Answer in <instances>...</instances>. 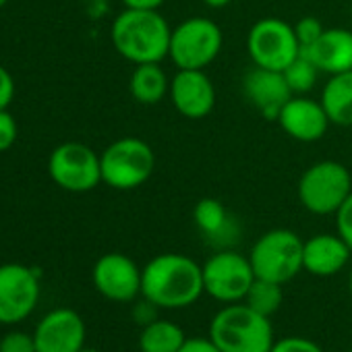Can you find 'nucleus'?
<instances>
[{
    "instance_id": "c9c22d12",
    "label": "nucleus",
    "mask_w": 352,
    "mask_h": 352,
    "mask_svg": "<svg viewBox=\"0 0 352 352\" xmlns=\"http://www.w3.org/2000/svg\"><path fill=\"white\" fill-rule=\"evenodd\" d=\"M79 352H102V350H96V348H81Z\"/></svg>"
},
{
    "instance_id": "4be33fe9",
    "label": "nucleus",
    "mask_w": 352,
    "mask_h": 352,
    "mask_svg": "<svg viewBox=\"0 0 352 352\" xmlns=\"http://www.w3.org/2000/svg\"><path fill=\"white\" fill-rule=\"evenodd\" d=\"M187 342L185 329L170 319L157 317L141 327L139 350L141 352H179Z\"/></svg>"
},
{
    "instance_id": "b1692460",
    "label": "nucleus",
    "mask_w": 352,
    "mask_h": 352,
    "mask_svg": "<svg viewBox=\"0 0 352 352\" xmlns=\"http://www.w3.org/2000/svg\"><path fill=\"white\" fill-rule=\"evenodd\" d=\"M282 73H284V79H286L292 96H309L321 75L317 65L305 52H300Z\"/></svg>"
},
{
    "instance_id": "6ab92c4d",
    "label": "nucleus",
    "mask_w": 352,
    "mask_h": 352,
    "mask_svg": "<svg viewBox=\"0 0 352 352\" xmlns=\"http://www.w3.org/2000/svg\"><path fill=\"white\" fill-rule=\"evenodd\" d=\"M302 52L327 77L352 71V28H325Z\"/></svg>"
},
{
    "instance_id": "f8f14e48",
    "label": "nucleus",
    "mask_w": 352,
    "mask_h": 352,
    "mask_svg": "<svg viewBox=\"0 0 352 352\" xmlns=\"http://www.w3.org/2000/svg\"><path fill=\"white\" fill-rule=\"evenodd\" d=\"M91 282L112 302H135L141 296V267L124 253L102 255L94 263Z\"/></svg>"
},
{
    "instance_id": "58836bf2",
    "label": "nucleus",
    "mask_w": 352,
    "mask_h": 352,
    "mask_svg": "<svg viewBox=\"0 0 352 352\" xmlns=\"http://www.w3.org/2000/svg\"><path fill=\"white\" fill-rule=\"evenodd\" d=\"M350 352H352V350H350Z\"/></svg>"
},
{
    "instance_id": "c756f323",
    "label": "nucleus",
    "mask_w": 352,
    "mask_h": 352,
    "mask_svg": "<svg viewBox=\"0 0 352 352\" xmlns=\"http://www.w3.org/2000/svg\"><path fill=\"white\" fill-rule=\"evenodd\" d=\"M157 307L151 302V300H147V298H143V296H139V300L133 305V311H131V317H133V321L137 323V325H147V323H151V321H155L157 319Z\"/></svg>"
},
{
    "instance_id": "dca6fc26",
    "label": "nucleus",
    "mask_w": 352,
    "mask_h": 352,
    "mask_svg": "<svg viewBox=\"0 0 352 352\" xmlns=\"http://www.w3.org/2000/svg\"><path fill=\"white\" fill-rule=\"evenodd\" d=\"M243 96L263 118L276 120L292 91L282 71L253 67L243 77Z\"/></svg>"
},
{
    "instance_id": "7ed1b4c3",
    "label": "nucleus",
    "mask_w": 352,
    "mask_h": 352,
    "mask_svg": "<svg viewBox=\"0 0 352 352\" xmlns=\"http://www.w3.org/2000/svg\"><path fill=\"white\" fill-rule=\"evenodd\" d=\"M208 338L222 352H270L276 342L270 317L247 302L224 305L212 317Z\"/></svg>"
},
{
    "instance_id": "20e7f679",
    "label": "nucleus",
    "mask_w": 352,
    "mask_h": 352,
    "mask_svg": "<svg viewBox=\"0 0 352 352\" xmlns=\"http://www.w3.org/2000/svg\"><path fill=\"white\" fill-rule=\"evenodd\" d=\"M352 193V172L336 160L311 164L298 179L296 195L300 206L315 216H333Z\"/></svg>"
},
{
    "instance_id": "393cba45",
    "label": "nucleus",
    "mask_w": 352,
    "mask_h": 352,
    "mask_svg": "<svg viewBox=\"0 0 352 352\" xmlns=\"http://www.w3.org/2000/svg\"><path fill=\"white\" fill-rule=\"evenodd\" d=\"M294 34H296V40H298V44H300V48L305 50V48H309L321 34H323V23L317 19V17H302V19H298L294 25Z\"/></svg>"
},
{
    "instance_id": "a211bd4d",
    "label": "nucleus",
    "mask_w": 352,
    "mask_h": 352,
    "mask_svg": "<svg viewBox=\"0 0 352 352\" xmlns=\"http://www.w3.org/2000/svg\"><path fill=\"white\" fill-rule=\"evenodd\" d=\"M352 249L336 232L313 234L302 245V270L317 278H329L340 274L350 261Z\"/></svg>"
},
{
    "instance_id": "2eb2a0df",
    "label": "nucleus",
    "mask_w": 352,
    "mask_h": 352,
    "mask_svg": "<svg viewBox=\"0 0 352 352\" xmlns=\"http://www.w3.org/2000/svg\"><path fill=\"white\" fill-rule=\"evenodd\" d=\"M276 122L294 141L315 143L329 129V116L319 100L309 96H292L280 110Z\"/></svg>"
},
{
    "instance_id": "4468645a",
    "label": "nucleus",
    "mask_w": 352,
    "mask_h": 352,
    "mask_svg": "<svg viewBox=\"0 0 352 352\" xmlns=\"http://www.w3.org/2000/svg\"><path fill=\"white\" fill-rule=\"evenodd\" d=\"M168 98L174 110L189 120H201L216 106V85L206 71L179 69L170 79Z\"/></svg>"
},
{
    "instance_id": "9b49d317",
    "label": "nucleus",
    "mask_w": 352,
    "mask_h": 352,
    "mask_svg": "<svg viewBox=\"0 0 352 352\" xmlns=\"http://www.w3.org/2000/svg\"><path fill=\"white\" fill-rule=\"evenodd\" d=\"M40 270L23 263L0 265V323L15 325L28 319L40 300Z\"/></svg>"
},
{
    "instance_id": "9d476101",
    "label": "nucleus",
    "mask_w": 352,
    "mask_h": 352,
    "mask_svg": "<svg viewBox=\"0 0 352 352\" xmlns=\"http://www.w3.org/2000/svg\"><path fill=\"white\" fill-rule=\"evenodd\" d=\"M300 52L294 28L280 17H263L247 34V54L253 67L284 71Z\"/></svg>"
},
{
    "instance_id": "a878e982",
    "label": "nucleus",
    "mask_w": 352,
    "mask_h": 352,
    "mask_svg": "<svg viewBox=\"0 0 352 352\" xmlns=\"http://www.w3.org/2000/svg\"><path fill=\"white\" fill-rule=\"evenodd\" d=\"M270 352H325L317 342L302 336H286L274 342Z\"/></svg>"
},
{
    "instance_id": "cd10ccee",
    "label": "nucleus",
    "mask_w": 352,
    "mask_h": 352,
    "mask_svg": "<svg viewBox=\"0 0 352 352\" xmlns=\"http://www.w3.org/2000/svg\"><path fill=\"white\" fill-rule=\"evenodd\" d=\"M336 216V232L344 239V243L352 249V193L340 206Z\"/></svg>"
},
{
    "instance_id": "f03ea898",
    "label": "nucleus",
    "mask_w": 352,
    "mask_h": 352,
    "mask_svg": "<svg viewBox=\"0 0 352 352\" xmlns=\"http://www.w3.org/2000/svg\"><path fill=\"white\" fill-rule=\"evenodd\" d=\"M172 28L160 11L124 9L110 28L114 50L133 65L162 63L168 58Z\"/></svg>"
},
{
    "instance_id": "c85d7f7f",
    "label": "nucleus",
    "mask_w": 352,
    "mask_h": 352,
    "mask_svg": "<svg viewBox=\"0 0 352 352\" xmlns=\"http://www.w3.org/2000/svg\"><path fill=\"white\" fill-rule=\"evenodd\" d=\"M19 129H17V120L9 110H0V153L11 149L17 141Z\"/></svg>"
},
{
    "instance_id": "5701e85b",
    "label": "nucleus",
    "mask_w": 352,
    "mask_h": 352,
    "mask_svg": "<svg viewBox=\"0 0 352 352\" xmlns=\"http://www.w3.org/2000/svg\"><path fill=\"white\" fill-rule=\"evenodd\" d=\"M282 286L284 284L255 278V282L251 284V288H249V292H247L243 302H247L253 311H257V313H261L265 317H272L274 313H278V309L284 302Z\"/></svg>"
},
{
    "instance_id": "f257e3e1",
    "label": "nucleus",
    "mask_w": 352,
    "mask_h": 352,
    "mask_svg": "<svg viewBox=\"0 0 352 352\" xmlns=\"http://www.w3.org/2000/svg\"><path fill=\"white\" fill-rule=\"evenodd\" d=\"M204 294V270L189 255L162 253L141 267V296L157 309H187Z\"/></svg>"
},
{
    "instance_id": "1a4fd4ad",
    "label": "nucleus",
    "mask_w": 352,
    "mask_h": 352,
    "mask_svg": "<svg viewBox=\"0 0 352 352\" xmlns=\"http://www.w3.org/2000/svg\"><path fill=\"white\" fill-rule=\"evenodd\" d=\"M48 174L56 187L69 193H87L102 183L100 153L79 141H67L52 149Z\"/></svg>"
},
{
    "instance_id": "ddd939ff",
    "label": "nucleus",
    "mask_w": 352,
    "mask_h": 352,
    "mask_svg": "<svg viewBox=\"0 0 352 352\" xmlns=\"http://www.w3.org/2000/svg\"><path fill=\"white\" fill-rule=\"evenodd\" d=\"M85 338L83 317L69 307L48 311L34 329L38 352H79L85 348Z\"/></svg>"
},
{
    "instance_id": "f3484780",
    "label": "nucleus",
    "mask_w": 352,
    "mask_h": 352,
    "mask_svg": "<svg viewBox=\"0 0 352 352\" xmlns=\"http://www.w3.org/2000/svg\"><path fill=\"white\" fill-rule=\"evenodd\" d=\"M193 222L204 239L218 251V249H234L241 241V224L228 212V208L214 199L204 197L193 208Z\"/></svg>"
},
{
    "instance_id": "39448f33",
    "label": "nucleus",
    "mask_w": 352,
    "mask_h": 352,
    "mask_svg": "<svg viewBox=\"0 0 352 352\" xmlns=\"http://www.w3.org/2000/svg\"><path fill=\"white\" fill-rule=\"evenodd\" d=\"M100 164L104 185L116 191H133L151 179L155 153L139 137H120L100 153Z\"/></svg>"
},
{
    "instance_id": "412c9836",
    "label": "nucleus",
    "mask_w": 352,
    "mask_h": 352,
    "mask_svg": "<svg viewBox=\"0 0 352 352\" xmlns=\"http://www.w3.org/2000/svg\"><path fill=\"white\" fill-rule=\"evenodd\" d=\"M319 102L331 124L352 126V71L329 75L321 89Z\"/></svg>"
},
{
    "instance_id": "bb28decb",
    "label": "nucleus",
    "mask_w": 352,
    "mask_h": 352,
    "mask_svg": "<svg viewBox=\"0 0 352 352\" xmlns=\"http://www.w3.org/2000/svg\"><path fill=\"white\" fill-rule=\"evenodd\" d=\"M0 352H38L34 333L9 331L0 338Z\"/></svg>"
},
{
    "instance_id": "2f4dec72",
    "label": "nucleus",
    "mask_w": 352,
    "mask_h": 352,
    "mask_svg": "<svg viewBox=\"0 0 352 352\" xmlns=\"http://www.w3.org/2000/svg\"><path fill=\"white\" fill-rule=\"evenodd\" d=\"M179 352H222L210 338H187Z\"/></svg>"
},
{
    "instance_id": "4c0bfd02",
    "label": "nucleus",
    "mask_w": 352,
    "mask_h": 352,
    "mask_svg": "<svg viewBox=\"0 0 352 352\" xmlns=\"http://www.w3.org/2000/svg\"><path fill=\"white\" fill-rule=\"evenodd\" d=\"M350 28H352V7H350Z\"/></svg>"
},
{
    "instance_id": "e433bc0d",
    "label": "nucleus",
    "mask_w": 352,
    "mask_h": 352,
    "mask_svg": "<svg viewBox=\"0 0 352 352\" xmlns=\"http://www.w3.org/2000/svg\"><path fill=\"white\" fill-rule=\"evenodd\" d=\"M7 3H9V0H0V9H3V7H5Z\"/></svg>"
},
{
    "instance_id": "aec40b11",
    "label": "nucleus",
    "mask_w": 352,
    "mask_h": 352,
    "mask_svg": "<svg viewBox=\"0 0 352 352\" xmlns=\"http://www.w3.org/2000/svg\"><path fill=\"white\" fill-rule=\"evenodd\" d=\"M170 79L172 77H168V73L162 69V63L135 65L129 77V91L135 102L143 106H155L168 96Z\"/></svg>"
},
{
    "instance_id": "7c9ffc66",
    "label": "nucleus",
    "mask_w": 352,
    "mask_h": 352,
    "mask_svg": "<svg viewBox=\"0 0 352 352\" xmlns=\"http://www.w3.org/2000/svg\"><path fill=\"white\" fill-rule=\"evenodd\" d=\"M13 98H15V79L3 65H0V110H7Z\"/></svg>"
},
{
    "instance_id": "f704fd0d",
    "label": "nucleus",
    "mask_w": 352,
    "mask_h": 352,
    "mask_svg": "<svg viewBox=\"0 0 352 352\" xmlns=\"http://www.w3.org/2000/svg\"><path fill=\"white\" fill-rule=\"evenodd\" d=\"M348 290H350V294H352V272H350V276H348Z\"/></svg>"
},
{
    "instance_id": "72a5a7b5",
    "label": "nucleus",
    "mask_w": 352,
    "mask_h": 352,
    "mask_svg": "<svg viewBox=\"0 0 352 352\" xmlns=\"http://www.w3.org/2000/svg\"><path fill=\"white\" fill-rule=\"evenodd\" d=\"M232 0H204V5L210 7V9H226Z\"/></svg>"
},
{
    "instance_id": "0eeeda50",
    "label": "nucleus",
    "mask_w": 352,
    "mask_h": 352,
    "mask_svg": "<svg viewBox=\"0 0 352 352\" xmlns=\"http://www.w3.org/2000/svg\"><path fill=\"white\" fill-rule=\"evenodd\" d=\"M224 34L222 28L208 17H189L172 28L168 58L176 69L210 67L222 52Z\"/></svg>"
},
{
    "instance_id": "473e14b6",
    "label": "nucleus",
    "mask_w": 352,
    "mask_h": 352,
    "mask_svg": "<svg viewBox=\"0 0 352 352\" xmlns=\"http://www.w3.org/2000/svg\"><path fill=\"white\" fill-rule=\"evenodd\" d=\"M124 9H147V11H160V7L166 0H120Z\"/></svg>"
},
{
    "instance_id": "423d86ee",
    "label": "nucleus",
    "mask_w": 352,
    "mask_h": 352,
    "mask_svg": "<svg viewBox=\"0 0 352 352\" xmlns=\"http://www.w3.org/2000/svg\"><path fill=\"white\" fill-rule=\"evenodd\" d=\"M305 241L288 228H274L263 232L249 251L253 272L261 280L286 284L302 272Z\"/></svg>"
},
{
    "instance_id": "6e6552de",
    "label": "nucleus",
    "mask_w": 352,
    "mask_h": 352,
    "mask_svg": "<svg viewBox=\"0 0 352 352\" xmlns=\"http://www.w3.org/2000/svg\"><path fill=\"white\" fill-rule=\"evenodd\" d=\"M201 270L206 294L222 305L243 302L257 278L249 255H243L234 249L214 251L206 259Z\"/></svg>"
}]
</instances>
